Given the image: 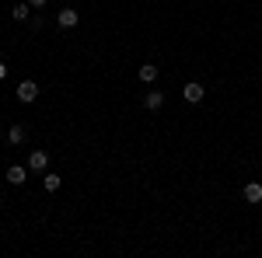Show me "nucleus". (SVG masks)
<instances>
[{
  "label": "nucleus",
  "mask_w": 262,
  "mask_h": 258,
  "mask_svg": "<svg viewBox=\"0 0 262 258\" xmlns=\"http://www.w3.org/2000/svg\"><path fill=\"white\" fill-rule=\"evenodd\" d=\"M140 80L143 84H154V80H158V66H154V63H143L140 66Z\"/></svg>",
  "instance_id": "obj_11"
},
{
  "label": "nucleus",
  "mask_w": 262,
  "mask_h": 258,
  "mask_svg": "<svg viewBox=\"0 0 262 258\" xmlns=\"http://www.w3.org/2000/svg\"><path fill=\"white\" fill-rule=\"evenodd\" d=\"M77 11H70V7H63L60 14H56V25H60V28H74V25H77Z\"/></svg>",
  "instance_id": "obj_5"
},
{
  "label": "nucleus",
  "mask_w": 262,
  "mask_h": 258,
  "mask_svg": "<svg viewBox=\"0 0 262 258\" xmlns=\"http://www.w3.org/2000/svg\"><path fill=\"white\" fill-rule=\"evenodd\" d=\"M28 4H32V7H35V11H42V7H46V4H49V0H28Z\"/></svg>",
  "instance_id": "obj_12"
},
{
  "label": "nucleus",
  "mask_w": 262,
  "mask_h": 258,
  "mask_svg": "<svg viewBox=\"0 0 262 258\" xmlns=\"http://www.w3.org/2000/svg\"><path fill=\"white\" fill-rule=\"evenodd\" d=\"M7 143H11V147H21V143H25V126H11V129H7Z\"/></svg>",
  "instance_id": "obj_9"
},
{
  "label": "nucleus",
  "mask_w": 262,
  "mask_h": 258,
  "mask_svg": "<svg viewBox=\"0 0 262 258\" xmlns=\"http://www.w3.org/2000/svg\"><path fill=\"white\" fill-rule=\"evenodd\" d=\"M42 185H46V192H56V189L63 185V178H60V175H53V171H46V175H42Z\"/></svg>",
  "instance_id": "obj_10"
},
{
  "label": "nucleus",
  "mask_w": 262,
  "mask_h": 258,
  "mask_svg": "<svg viewBox=\"0 0 262 258\" xmlns=\"http://www.w3.org/2000/svg\"><path fill=\"white\" fill-rule=\"evenodd\" d=\"M35 98H39V84H35V80H21V84H18V101L32 105Z\"/></svg>",
  "instance_id": "obj_1"
},
{
  "label": "nucleus",
  "mask_w": 262,
  "mask_h": 258,
  "mask_svg": "<svg viewBox=\"0 0 262 258\" xmlns=\"http://www.w3.org/2000/svg\"><path fill=\"white\" fill-rule=\"evenodd\" d=\"M203 95H206V91H203V84H196V80L182 87V98L189 101V105H200V101H203Z\"/></svg>",
  "instance_id": "obj_2"
},
{
  "label": "nucleus",
  "mask_w": 262,
  "mask_h": 258,
  "mask_svg": "<svg viewBox=\"0 0 262 258\" xmlns=\"http://www.w3.org/2000/svg\"><path fill=\"white\" fill-rule=\"evenodd\" d=\"M245 202H262V185L259 181H248V185H245Z\"/></svg>",
  "instance_id": "obj_8"
},
{
  "label": "nucleus",
  "mask_w": 262,
  "mask_h": 258,
  "mask_svg": "<svg viewBox=\"0 0 262 258\" xmlns=\"http://www.w3.org/2000/svg\"><path fill=\"white\" fill-rule=\"evenodd\" d=\"M164 105V95L161 91H150V95H143V108H150V112H158Z\"/></svg>",
  "instance_id": "obj_7"
},
{
  "label": "nucleus",
  "mask_w": 262,
  "mask_h": 258,
  "mask_svg": "<svg viewBox=\"0 0 262 258\" xmlns=\"http://www.w3.org/2000/svg\"><path fill=\"white\" fill-rule=\"evenodd\" d=\"M28 168H32V171H46V168H49V154H46V150H32V154H28Z\"/></svg>",
  "instance_id": "obj_3"
},
{
  "label": "nucleus",
  "mask_w": 262,
  "mask_h": 258,
  "mask_svg": "<svg viewBox=\"0 0 262 258\" xmlns=\"http://www.w3.org/2000/svg\"><path fill=\"white\" fill-rule=\"evenodd\" d=\"M7 77V63H0V80Z\"/></svg>",
  "instance_id": "obj_13"
},
{
  "label": "nucleus",
  "mask_w": 262,
  "mask_h": 258,
  "mask_svg": "<svg viewBox=\"0 0 262 258\" xmlns=\"http://www.w3.org/2000/svg\"><path fill=\"white\" fill-rule=\"evenodd\" d=\"M25 178H28V168H21V164H11L7 168V181L11 185H25Z\"/></svg>",
  "instance_id": "obj_4"
},
{
  "label": "nucleus",
  "mask_w": 262,
  "mask_h": 258,
  "mask_svg": "<svg viewBox=\"0 0 262 258\" xmlns=\"http://www.w3.org/2000/svg\"><path fill=\"white\" fill-rule=\"evenodd\" d=\"M32 11H35V7L25 0V4H14V7H11V18H14V21H28V18H32Z\"/></svg>",
  "instance_id": "obj_6"
}]
</instances>
